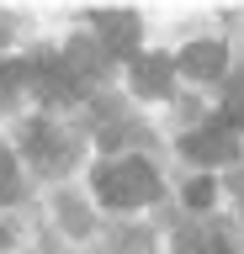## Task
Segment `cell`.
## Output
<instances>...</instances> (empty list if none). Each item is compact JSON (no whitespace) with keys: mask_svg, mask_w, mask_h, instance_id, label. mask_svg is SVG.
Listing matches in <instances>:
<instances>
[{"mask_svg":"<svg viewBox=\"0 0 244 254\" xmlns=\"http://www.w3.org/2000/svg\"><path fill=\"white\" fill-rule=\"evenodd\" d=\"M96 196L106 206H144L160 196V175H154V164L149 159H106L96 170Z\"/></svg>","mask_w":244,"mask_h":254,"instance_id":"cell-1","label":"cell"},{"mask_svg":"<svg viewBox=\"0 0 244 254\" xmlns=\"http://www.w3.org/2000/svg\"><path fill=\"white\" fill-rule=\"evenodd\" d=\"M186 159H196V164H228V159H239V132L218 117V122L196 127V132H186Z\"/></svg>","mask_w":244,"mask_h":254,"instance_id":"cell-2","label":"cell"},{"mask_svg":"<svg viewBox=\"0 0 244 254\" xmlns=\"http://www.w3.org/2000/svg\"><path fill=\"white\" fill-rule=\"evenodd\" d=\"M96 32H101V43H106V53H117V59H128L133 48H138V16H128V11H101Z\"/></svg>","mask_w":244,"mask_h":254,"instance_id":"cell-3","label":"cell"},{"mask_svg":"<svg viewBox=\"0 0 244 254\" xmlns=\"http://www.w3.org/2000/svg\"><path fill=\"white\" fill-rule=\"evenodd\" d=\"M37 85V95H48V101H75L80 95V79H75V69L69 64H59V59H48V64H32V74H27Z\"/></svg>","mask_w":244,"mask_h":254,"instance_id":"cell-4","label":"cell"},{"mask_svg":"<svg viewBox=\"0 0 244 254\" xmlns=\"http://www.w3.org/2000/svg\"><path fill=\"white\" fill-rule=\"evenodd\" d=\"M223 64H228L223 43H191L186 53H180L175 69H186V74H196V79H218V74H223Z\"/></svg>","mask_w":244,"mask_h":254,"instance_id":"cell-5","label":"cell"},{"mask_svg":"<svg viewBox=\"0 0 244 254\" xmlns=\"http://www.w3.org/2000/svg\"><path fill=\"white\" fill-rule=\"evenodd\" d=\"M170 74H175V64L164 59V53H149V59L133 64V85H138L144 95H164L170 90Z\"/></svg>","mask_w":244,"mask_h":254,"instance_id":"cell-6","label":"cell"},{"mask_svg":"<svg viewBox=\"0 0 244 254\" xmlns=\"http://www.w3.org/2000/svg\"><path fill=\"white\" fill-rule=\"evenodd\" d=\"M175 249L180 254H228V238L218 233L212 222H191V228H180Z\"/></svg>","mask_w":244,"mask_h":254,"instance_id":"cell-7","label":"cell"},{"mask_svg":"<svg viewBox=\"0 0 244 254\" xmlns=\"http://www.w3.org/2000/svg\"><path fill=\"white\" fill-rule=\"evenodd\" d=\"M21 196V175H16V159L0 148V201H16Z\"/></svg>","mask_w":244,"mask_h":254,"instance_id":"cell-8","label":"cell"},{"mask_svg":"<svg viewBox=\"0 0 244 254\" xmlns=\"http://www.w3.org/2000/svg\"><path fill=\"white\" fill-rule=\"evenodd\" d=\"M186 201H191V206H207L212 201V180H191V186H186Z\"/></svg>","mask_w":244,"mask_h":254,"instance_id":"cell-9","label":"cell"},{"mask_svg":"<svg viewBox=\"0 0 244 254\" xmlns=\"http://www.w3.org/2000/svg\"><path fill=\"white\" fill-rule=\"evenodd\" d=\"M0 244H5V233H0Z\"/></svg>","mask_w":244,"mask_h":254,"instance_id":"cell-10","label":"cell"}]
</instances>
